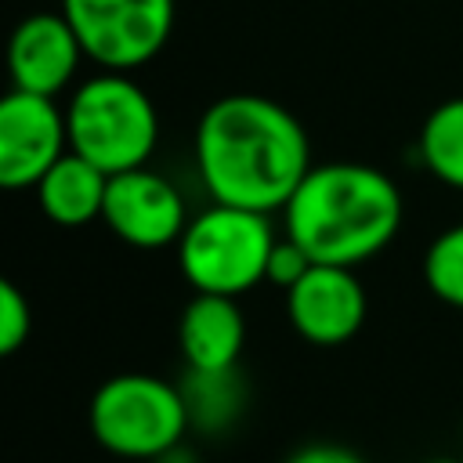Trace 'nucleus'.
Returning a JSON list of instances; mask_svg holds the SVG:
<instances>
[{
	"instance_id": "nucleus-1",
	"label": "nucleus",
	"mask_w": 463,
	"mask_h": 463,
	"mask_svg": "<svg viewBox=\"0 0 463 463\" xmlns=\"http://www.w3.org/2000/svg\"><path fill=\"white\" fill-rule=\"evenodd\" d=\"M195 166L213 203L271 213L286 210L315 163L289 109L260 94H224L195 127Z\"/></svg>"
},
{
	"instance_id": "nucleus-2",
	"label": "nucleus",
	"mask_w": 463,
	"mask_h": 463,
	"mask_svg": "<svg viewBox=\"0 0 463 463\" xmlns=\"http://www.w3.org/2000/svg\"><path fill=\"white\" fill-rule=\"evenodd\" d=\"M286 235L315 260L358 268L402 228L398 184L369 163H318L286 203Z\"/></svg>"
},
{
	"instance_id": "nucleus-3",
	"label": "nucleus",
	"mask_w": 463,
	"mask_h": 463,
	"mask_svg": "<svg viewBox=\"0 0 463 463\" xmlns=\"http://www.w3.org/2000/svg\"><path fill=\"white\" fill-rule=\"evenodd\" d=\"M65 123L69 148L101 166L109 177L145 166L159 141V116L145 87H137L127 72L109 69L72 90Z\"/></svg>"
},
{
	"instance_id": "nucleus-4",
	"label": "nucleus",
	"mask_w": 463,
	"mask_h": 463,
	"mask_svg": "<svg viewBox=\"0 0 463 463\" xmlns=\"http://www.w3.org/2000/svg\"><path fill=\"white\" fill-rule=\"evenodd\" d=\"M87 427L105 452L145 463L174 456L192 430L181 383L152 373L109 376L87 405Z\"/></svg>"
},
{
	"instance_id": "nucleus-5",
	"label": "nucleus",
	"mask_w": 463,
	"mask_h": 463,
	"mask_svg": "<svg viewBox=\"0 0 463 463\" xmlns=\"http://www.w3.org/2000/svg\"><path fill=\"white\" fill-rule=\"evenodd\" d=\"M268 213L213 203L195 213L177 239V264L195 293L242 297L268 279V257L275 246Z\"/></svg>"
},
{
	"instance_id": "nucleus-6",
	"label": "nucleus",
	"mask_w": 463,
	"mask_h": 463,
	"mask_svg": "<svg viewBox=\"0 0 463 463\" xmlns=\"http://www.w3.org/2000/svg\"><path fill=\"white\" fill-rule=\"evenodd\" d=\"M87 58L109 72L148 65L170 40L174 0H61Z\"/></svg>"
},
{
	"instance_id": "nucleus-7",
	"label": "nucleus",
	"mask_w": 463,
	"mask_h": 463,
	"mask_svg": "<svg viewBox=\"0 0 463 463\" xmlns=\"http://www.w3.org/2000/svg\"><path fill=\"white\" fill-rule=\"evenodd\" d=\"M69 152V123L65 109L54 98L7 90L0 98V184L36 188L40 177Z\"/></svg>"
},
{
	"instance_id": "nucleus-8",
	"label": "nucleus",
	"mask_w": 463,
	"mask_h": 463,
	"mask_svg": "<svg viewBox=\"0 0 463 463\" xmlns=\"http://www.w3.org/2000/svg\"><path fill=\"white\" fill-rule=\"evenodd\" d=\"M101 221L127 246L163 250L184 235L188 210H184L181 188L170 177L148 166H137V170H123L109 177Z\"/></svg>"
},
{
	"instance_id": "nucleus-9",
	"label": "nucleus",
	"mask_w": 463,
	"mask_h": 463,
	"mask_svg": "<svg viewBox=\"0 0 463 463\" xmlns=\"http://www.w3.org/2000/svg\"><path fill=\"white\" fill-rule=\"evenodd\" d=\"M289 326L315 347L347 344L365 322V289L354 268L311 264V271L286 289Z\"/></svg>"
},
{
	"instance_id": "nucleus-10",
	"label": "nucleus",
	"mask_w": 463,
	"mask_h": 463,
	"mask_svg": "<svg viewBox=\"0 0 463 463\" xmlns=\"http://www.w3.org/2000/svg\"><path fill=\"white\" fill-rule=\"evenodd\" d=\"M87 58L76 29L61 11H36L22 18L7 43V72L14 90L58 98Z\"/></svg>"
},
{
	"instance_id": "nucleus-11",
	"label": "nucleus",
	"mask_w": 463,
	"mask_h": 463,
	"mask_svg": "<svg viewBox=\"0 0 463 463\" xmlns=\"http://www.w3.org/2000/svg\"><path fill=\"white\" fill-rule=\"evenodd\" d=\"M177 344L188 369H199V373L235 369L246 344V318L235 297L195 293L181 311Z\"/></svg>"
},
{
	"instance_id": "nucleus-12",
	"label": "nucleus",
	"mask_w": 463,
	"mask_h": 463,
	"mask_svg": "<svg viewBox=\"0 0 463 463\" xmlns=\"http://www.w3.org/2000/svg\"><path fill=\"white\" fill-rule=\"evenodd\" d=\"M105 192H109V174L69 148L40 177L36 203H40V210H43L47 221H54L61 228H83V224H90V221L101 217Z\"/></svg>"
},
{
	"instance_id": "nucleus-13",
	"label": "nucleus",
	"mask_w": 463,
	"mask_h": 463,
	"mask_svg": "<svg viewBox=\"0 0 463 463\" xmlns=\"http://www.w3.org/2000/svg\"><path fill=\"white\" fill-rule=\"evenodd\" d=\"M181 394L192 430L210 438L228 434L246 409V383L235 369H217V373L188 369V376L181 380Z\"/></svg>"
},
{
	"instance_id": "nucleus-14",
	"label": "nucleus",
	"mask_w": 463,
	"mask_h": 463,
	"mask_svg": "<svg viewBox=\"0 0 463 463\" xmlns=\"http://www.w3.org/2000/svg\"><path fill=\"white\" fill-rule=\"evenodd\" d=\"M420 156L441 184L463 192V98L430 109L420 127Z\"/></svg>"
},
{
	"instance_id": "nucleus-15",
	"label": "nucleus",
	"mask_w": 463,
	"mask_h": 463,
	"mask_svg": "<svg viewBox=\"0 0 463 463\" xmlns=\"http://www.w3.org/2000/svg\"><path fill=\"white\" fill-rule=\"evenodd\" d=\"M423 282L449 307L463 311V221L434 235L423 253Z\"/></svg>"
},
{
	"instance_id": "nucleus-16",
	"label": "nucleus",
	"mask_w": 463,
	"mask_h": 463,
	"mask_svg": "<svg viewBox=\"0 0 463 463\" xmlns=\"http://www.w3.org/2000/svg\"><path fill=\"white\" fill-rule=\"evenodd\" d=\"M33 333L29 297L14 282H0V354H14Z\"/></svg>"
},
{
	"instance_id": "nucleus-17",
	"label": "nucleus",
	"mask_w": 463,
	"mask_h": 463,
	"mask_svg": "<svg viewBox=\"0 0 463 463\" xmlns=\"http://www.w3.org/2000/svg\"><path fill=\"white\" fill-rule=\"evenodd\" d=\"M311 257L286 235V239H279L275 246H271V257H268V279L264 282H271V286H279V289H293L307 271H311Z\"/></svg>"
},
{
	"instance_id": "nucleus-18",
	"label": "nucleus",
	"mask_w": 463,
	"mask_h": 463,
	"mask_svg": "<svg viewBox=\"0 0 463 463\" xmlns=\"http://www.w3.org/2000/svg\"><path fill=\"white\" fill-rule=\"evenodd\" d=\"M282 463H365L354 449L347 445H336V441H311V445H300L293 449Z\"/></svg>"
},
{
	"instance_id": "nucleus-19",
	"label": "nucleus",
	"mask_w": 463,
	"mask_h": 463,
	"mask_svg": "<svg viewBox=\"0 0 463 463\" xmlns=\"http://www.w3.org/2000/svg\"><path fill=\"white\" fill-rule=\"evenodd\" d=\"M420 463H463V456H434V459H420Z\"/></svg>"
},
{
	"instance_id": "nucleus-20",
	"label": "nucleus",
	"mask_w": 463,
	"mask_h": 463,
	"mask_svg": "<svg viewBox=\"0 0 463 463\" xmlns=\"http://www.w3.org/2000/svg\"><path fill=\"white\" fill-rule=\"evenodd\" d=\"M159 463H188V459H181V456H166V459H159Z\"/></svg>"
}]
</instances>
